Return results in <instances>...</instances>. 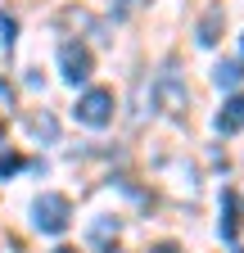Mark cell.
Wrapping results in <instances>:
<instances>
[{
  "label": "cell",
  "mask_w": 244,
  "mask_h": 253,
  "mask_svg": "<svg viewBox=\"0 0 244 253\" xmlns=\"http://www.w3.org/2000/svg\"><path fill=\"white\" fill-rule=\"evenodd\" d=\"M37 226L45 231V235H64L68 231V221H73V199L68 195H54V190H50V195H41L37 199Z\"/></svg>",
  "instance_id": "1"
},
{
  "label": "cell",
  "mask_w": 244,
  "mask_h": 253,
  "mask_svg": "<svg viewBox=\"0 0 244 253\" xmlns=\"http://www.w3.org/2000/svg\"><path fill=\"white\" fill-rule=\"evenodd\" d=\"M154 104H159L167 118H186V113H190V90H186V82H181L176 73H163V77L154 82Z\"/></svg>",
  "instance_id": "2"
},
{
  "label": "cell",
  "mask_w": 244,
  "mask_h": 253,
  "mask_svg": "<svg viewBox=\"0 0 244 253\" xmlns=\"http://www.w3.org/2000/svg\"><path fill=\"white\" fill-rule=\"evenodd\" d=\"M77 122L81 126H109L113 122V90H104V86H90L81 100H77Z\"/></svg>",
  "instance_id": "3"
},
{
  "label": "cell",
  "mask_w": 244,
  "mask_h": 253,
  "mask_svg": "<svg viewBox=\"0 0 244 253\" xmlns=\"http://www.w3.org/2000/svg\"><path fill=\"white\" fill-rule=\"evenodd\" d=\"M59 68H64V82L81 86L90 77V50L77 45V41H64V45H59Z\"/></svg>",
  "instance_id": "4"
},
{
  "label": "cell",
  "mask_w": 244,
  "mask_h": 253,
  "mask_svg": "<svg viewBox=\"0 0 244 253\" xmlns=\"http://www.w3.org/2000/svg\"><path fill=\"white\" fill-rule=\"evenodd\" d=\"M240 126H244V95H231L217 113V136H235Z\"/></svg>",
  "instance_id": "5"
},
{
  "label": "cell",
  "mask_w": 244,
  "mask_h": 253,
  "mask_svg": "<svg viewBox=\"0 0 244 253\" xmlns=\"http://www.w3.org/2000/svg\"><path fill=\"white\" fill-rule=\"evenodd\" d=\"M222 27H226L222 5H208V14L199 18V45H217V41H222Z\"/></svg>",
  "instance_id": "6"
},
{
  "label": "cell",
  "mask_w": 244,
  "mask_h": 253,
  "mask_svg": "<svg viewBox=\"0 0 244 253\" xmlns=\"http://www.w3.org/2000/svg\"><path fill=\"white\" fill-rule=\"evenodd\" d=\"M222 204H226V212H222V240H235L240 235V217H235V190H222Z\"/></svg>",
  "instance_id": "7"
},
{
  "label": "cell",
  "mask_w": 244,
  "mask_h": 253,
  "mask_svg": "<svg viewBox=\"0 0 244 253\" xmlns=\"http://www.w3.org/2000/svg\"><path fill=\"white\" fill-rule=\"evenodd\" d=\"M212 82H217L222 90H240L244 73H240V63H217V68H212Z\"/></svg>",
  "instance_id": "8"
},
{
  "label": "cell",
  "mask_w": 244,
  "mask_h": 253,
  "mask_svg": "<svg viewBox=\"0 0 244 253\" xmlns=\"http://www.w3.org/2000/svg\"><path fill=\"white\" fill-rule=\"evenodd\" d=\"M32 131H37V136H45V140H54L59 126H54V118H50V113H37V118H32Z\"/></svg>",
  "instance_id": "9"
},
{
  "label": "cell",
  "mask_w": 244,
  "mask_h": 253,
  "mask_svg": "<svg viewBox=\"0 0 244 253\" xmlns=\"http://www.w3.org/2000/svg\"><path fill=\"white\" fill-rule=\"evenodd\" d=\"M14 32H18V23L9 14H0V45H5V50H14Z\"/></svg>",
  "instance_id": "10"
},
{
  "label": "cell",
  "mask_w": 244,
  "mask_h": 253,
  "mask_svg": "<svg viewBox=\"0 0 244 253\" xmlns=\"http://www.w3.org/2000/svg\"><path fill=\"white\" fill-rule=\"evenodd\" d=\"M18 168H23V158H18V154H0V176H14Z\"/></svg>",
  "instance_id": "11"
},
{
  "label": "cell",
  "mask_w": 244,
  "mask_h": 253,
  "mask_svg": "<svg viewBox=\"0 0 244 253\" xmlns=\"http://www.w3.org/2000/svg\"><path fill=\"white\" fill-rule=\"evenodd\" d=\"M154 253H181V249H176V244H159Z\"/></svg>",
  "instance_id": "12"
},
{
  "label": "cell",
  "mask_w": 244,
  "mask_h": 253,
  "mask_svg": "<svg viewBox=\"0 0 244 253\" xmlns=\"http://www.w3.org/2000/svg\"><path fill=\"white\" fill-rule=\"evenodd\" d=\"M54 253H77V249H54Z\"/></svg>",
  "instance_id": "13"
},
{
  "label": "cell",
  "mask_w": 244,
  "mask_h": 253,
  "mask_svg": "<svg viewBox=\"0 0 244 253\" xmlns=\"http://www.w3.org/2000/svg\"><path fill=\"white\" fill-rule=\"evenodd\" d=\"M104 253H122V249H104Z\"/></svg>",
  "instance_id": "14"
},
{
  "label": "cell",
  "mask_w": 244,
  "mask_h": 253,
  "mask_svg": "<svg viewBox=\"0 0 244 253\" xmlns=\"http://www.w3.org/2000/svg\"><path fill=\"white\" fill-rule=\"evenodd\" d=\"M0 136H5V126H0Z\"/></svg>",
  "instance_id": "15"
}]
</instances>
